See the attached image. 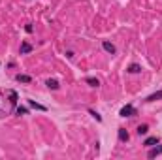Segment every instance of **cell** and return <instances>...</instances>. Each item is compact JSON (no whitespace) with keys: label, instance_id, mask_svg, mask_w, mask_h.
Instances as JSON below:
<instances>
[{"label":"cell","instance_id":"cell-16","mask_svg":"<svg viewBox=\"0 0 162 160\" xmlns=\"http://www.w3.org/2000/svg\"><path fill=\"white\" fill-rule=\"evenodd\" d=\"M25 30H27V32H28V34H30V32H32V30H34V28H32V25H27V27H25Z\"/></svg>","mask_w":162,"mask_h":160},{"label":"cell","instance_id":"cell-14","mask_svg":"<svg viewBox=\"0 0 162 160\" xmlns=\"http://www.w3.org/2000/svg\"><path fill=\"white\" fill-rule=\"evenodd\" d=\"M15 113H17V115H27V113H28V109H27V108H23V105H19V108H15Z\"/></svg>","mask_w":162,"mask_h":160},{"label":"cell","instance_id":"cell-15","mask_svg":"<svg viewBox=\"0 0 162 160\" xmlns=\"http://www.w3.org/2000/svg\"><path fill=\"white\" fill-rule=\"evenodd\" d=\"M89 113H91V115H92V117H94V119H96L98 123H102V117H100V115H98V113H96L94 109H89Z\"/></svg>","mask_w":162,"mask_h":160},{"label":"cell","instance_id":"cell-6","mask_svg":"<svg viewBox=\"0 0 162 160\" xmlns=\"http://www.w3.org/2000/svg\"><path fill=\"white\" fill-rule=\"evenodd\" d=\"M15 79H17L19 83H32V77H30V75H27V74H17V75H15Z\"/></svg>","mask_w":162,"mask_h":160},{"label":"cell","instance_id":"cell-13","mask_svg":"<svg viewBox=\"0 0 162 160\" xmlns=\"http://www.w3.org/2000/svg\"><path fill=\"white\" fill-rule=\"evenodd\" d=\"M147 132H149V126H147V124H140V126H138V134H140V136H145Z\"/></svg>","mask_w":162,"mask_h":160},{"label":"cell","instance_id":"cell-12","mask_svg":"<svg viewBox=\"0 0 162 160\" xmlns=\"http://www.w3.org/2000/svg\"><path fill=\"white\" fill-rule=\"evenodd\" d=\"M85 83H89L91 87H100V81L96 77H85Z\"/></svg>","mask_w":162,"mask_h":160},{"label":"cell","instance_id":"cell-4","mask_svg":"<svg viewBox=\"0 0 162 160\" xmlns=\"http://www.w3.org/2000/svg\"><path fill=\"white\" fill-rule=\"evenodd\" d=\"M32 49H34V47H32L28 41H23V43H21V47H19V53H21V55H28V53H30Z\"/></svg>","mask_w":162,"mask_h":160},{"label":"cell","instance_id":"cell-9","mask_svg":"<svg viewBox=\"0 0 162 160\" xmlns=\"http://www.w3.org/2000/svg\"><path fill=\"white\" fill-rule=\"evenodd\" d=\"M119 139H121V141H128V139H130V134H128L125 128H119Z\"/></svg>","mask_w":162,"mask_h":160},{"label":"cell","instance_id":"cell-5","mask_svg":"<svg viewBox=\"0 0 162 160\" xmlns=\"http://www.w3.org/2000/svg\"><path fill=\"white\" fill-rule=\"evenodd\" d=\"M156 143H160L158 136H151V138H147V139L143 141V145H145V147H153V145H156Z\"/></svg>","mask_w":162,"mask_h":160},{"label":"cell","instance_id":"cell-3","mask_svg":"<svg viewBox=\"0 0 162 160\" xmlns=\"http://www.w3.org/2000/svg\"><path fill=\"white\" fill-rule=\"evenodd\" d=\"M160 154H162V145H158V147H155V145H153L147 156H149V158H156V156H160Z\"/></svg>","mask_w":162,"mask_h":160},{"label":"cell","instance_id":"cell-1","mask_svg":"<svg viewBox=\"0 0 162 160\" xmlns=\"http://www.w3.org/2000/svg\"><path fill=\"white\" fill-rule=\"evenodd\" d=\"M119 115H121V117H134V115H138V111H136V108H134L132 104H126L125 108H121Z\"/></svg>","mask_w":162,"mask_h":160},{"label":"cell","instance_id":"cell-10","mask_svg":"<svg viewBox=\"0 0 162 160\" xmlns=\"http://www.w3.org/2000/svg\"><path fill=\"white\" fill-rule=\"evenodd\" d=\"M155 100H162V90H158V92H155V94L145 98V102H155Z\"/></svg>","mask_w":162,"mask_h":160},{"label":"cell","instance_id":"cell-11","mask_svg":"<svg viewBox=\"0 0 162 160\" xmlns=\"http://www.w3.org/2000/svg\"><path fill=\"white\" fill-rule=\"evenodd\" d=\"M138 72H141V66L136 64V62H132V64L128 66V74H138Z\"/></svg>","mask_w":162,"mask_h":160},{"label":"cell","instance_id":"cell-7","mask_svg":"<svg viewBox=\"0 0 162 160\" xmlns=\"http://www.w3.org/2000/svg\"><path fill=\"white\" fill-rule=\"evenodd\" d=\"M28 105H30V108H34V109H40V111H47V108H45V105H42V104H36L34 100H28Z\"/></svg>","mask_w":162,"mask_h":160},{"label":"cell","instance_id":"cell-2","mask_svg":"<svg viewBox=\"0 0 162 160\" xmlns=\"http://www.w3.org/2000/svg\"><path fill=\"white\" fill-rule=\"evenodd\" d=\"M102 47H104V51L110 53V55H115V53H117V47H115L111 41H107V40H104V41H102Z\"/></svg>","mask_w":162,"mask_h":160},{"label":"cell","instance_id":"cell-8","mask_svg":"<svg viewBox=\"0 0 162 160\" xmlns=\"http://www.w3.org/2000/svg\"><path fill=\"white\" fill-rule=\"evenodd\" d=\"M45 85H47V87H49V89H53V90H57V89H59V87H61V85H59V81H57V79H47V81H45Z\"/></svg>","mask_w":162,"mask_h":160}]
</instances>
